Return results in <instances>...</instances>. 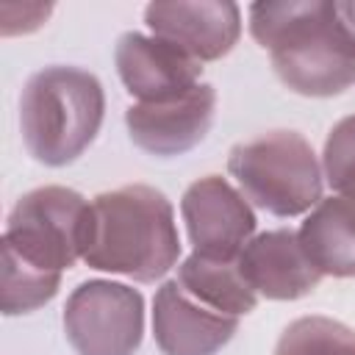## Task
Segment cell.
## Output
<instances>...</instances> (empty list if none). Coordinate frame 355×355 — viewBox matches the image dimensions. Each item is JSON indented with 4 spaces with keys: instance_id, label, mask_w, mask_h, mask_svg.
<instances>
[{
    "instance_id": "obj_1",
    "label": "cell",
    "mask_w": 355,
    "mask_h": 355,
    "mask_svg": "<svg viewBox=\"0 0 355 355\" xmlns=\"http://www.w3.org/2000/svg\"><path fill=\"white\" fill-rule=\"evenodd\" d=\"M250 33L297 94L333 97L355 83V47L330 0L252 3Z\"/></svg>"
},
{
    "instance_id": "obj_2",
    "label": "cell",
    "mask_w": 355,
    "mask_h": 355,
    "mask_svg": "<svg viewBox=\"0 0 355 355\" xmlns=\"http://www.w3.org/2000/svg\"><path fill=\"white\" fill-rule=\"evenodd\" d=\"M180 258L172 202L153 186L130 183L89 202L83 261L139 283L164 277Z\"/></svg>"
},
{
    "instance_id": "obj_3",
    "label": "cell",
    "mask_w": 355,
    "mask_h": 355,
    "mask_svg": "<svg viewBox=\"0 0 355 355\" xmlns=\"http://www.w3.org/2000/svg\"><path fill=\"white\" fill-rule=\"evenodd\" d=\"M105 111L97 75L53 64L33 72L19 94V128L28 153L44 166H67L94 141Z\"/></svg>"
},
{
    "instance_id": "obj_4",
    "label": "cell",
    "mask_w": 355,
    "mask_h": 355,
    "mask_svg": "<svg viewBox=\"0 0 355 355\" xmlns=\"http://www.w3.org/2000/svg\"><path fill=\"white\" fill-rule=\"evenodd\" d=\"M227 169L244 197L275 216H297L322 202L316 153L294 130H269L236 144Z\"/></svg>"
},
{
    "instance_id": "obj_5",
    "label": "cell",
    "mask_w": 355,
    "mask_h": 355,
    "mask_svg": "<svg viewBox=\"0 0 355 355\" xmlns=\"http://www.w3.org/2000/svg\"><path fill=\"white\" fill-rule=\"evenodd\" d=\"M89 202L67 186H39L17 200L8 214L3 247L31 266L64 272L83 258Z\"/></svg>"
},
{
    "instance_id": "obj_6",
    "label": "cell",
    "mask_w": 355,
    "mask_h": 355,
    "mask_svg": "<svg viewBox=\"0 0 355 355\" xmlns=\"http://www.w3.org/2000/svg\"><path fill=\"white\" fill-rule=\"evenodd\" d=\"M64 333L78 355H133L144 336V300L125 283L86 280L67 297Z\"/></svg>"
},
{
    "instance_id": "obj_7",
    "label": "cell",
    "mask_w": 355,
    "mask_h": 355,
    "mask_svg": "<svg viewBox=\"0 0 355 355\" xmlns=\"http://www.w3.org/2000/svg\"><path fill=\"white\" fill-rule=\"evenodd\" d=\"M189 241L194 252L222 261H236L255 233L250 202L219 175L194 180L180 200Z\"/></svg>"
},
{
    "instance_id": "obj_8",
    "label": "cell",
    "mask_w": 355,
    "mask_h": 355,
    "mask_svg": "<svg viewBox=\"0 0 355 355\" xmlns=\"http://www.w3.org/2000/svg\"><path fill=\"white\" fill-rule=\"evenodd\" d=\"M216 108V92L211 83H200L191 92L161 100V103H136L125 111V125L136 147L150 155L172 158L197 147Z\"/></svg>"
},
{
    "instance_id": "obj_9",
    "label": "cell",
    "mask_w": 355,
    "mask_h": 355,
    "mask_svg": "<svg viewBox=\"0 0 355 355\" xmlns=\"http://www.w3.org/2000/svg\"><path fill=\"white\" fill-rule=\"evenodd\" d=\"M144 22L153 36L180 47L200 64L227 55L241 33V11L227 0L150 3Z\"/></svg>"
},
{
    "instance_id": "obj_10",
    "label": "cell",
    "mask_w": 355,
    "mask_h": 355,
    "mask_svg": "<svg viewBox=\"0 0 355 355\" xmlns=\"http://www.w3.org/2000/svg\"><path fill=\"white\" fill-rule=\"evenodd\" d=\"M114 61L125 89L139 97V103L180 97L200 86L202 75V64L197 58L158 36H144L136 31L116 39Z\"/></svg>"
},
{
    "instance_id": "obj_11",
    "label": "cell",
    "mask_w": 355,
    "mask_h": 355,
    "mask_svg": "<svg viewBox=\"0 0 355 355\" xmlns=\"http://www.w3.org/2000/svg\"><path fill=\"white\" fill-rule=\"evenodd\" d=\"M239 330V316L219 313L166 280L153 300V336L164 355H214Z\"/></svg>"
},
{
    "instance_id": "obj_12",
    "label": "cell",
    "mask_w": 355,
    "mask_h": 355,
    "mask_svg": "<svg viewBox=\"0 0 355 355\" xmlns=\"http://www.w3.org/2000/svg\"><path fill=\"white\" fill-rule=\"evenodd\" d=\"M236 263L250 288L266 300H300L322 280V272L302 250L300 236L286 227L252 236Z\"/></svg>"
},
{
    "instance_id": "obj_13",
    "label": "cell",
    "mask_w": 355,
    "mask_h": 355,
    "mask_svg": "<svg viewBox=\"0 0 355 355\" xmlns=\"http://www.w3.org/2000/svg\"><path fill=\"white\" fill-rule=\"evenodd\" d=\"M302 250L322 275L355 277V202L347 197L322 200L297 230Z\"/></svg>"
},
{
    "instance_id": "obj_14",
    "label": "cell",
    "mask_w": 355,
    "mask_h": 355,
    "mask_svg": "<svg viewBox=\"0 0 355 355\" xmlns=\"http://www.w3.org/2000/svg\"><path fill=\"white\" fill-rule=\"evenodd\" d=\"M178 283L189 297L227 316L250 313L258 302V294L250 288L236 261L191 252L178 266Z\"/></svg>"
},
{
    "instance_id": "obj_15",
    "label": "cell",
    "mask_w": 355,
    "mask_h": 355,
    "mask_svg": "<svg viewBox=\"0 0 355 355\" xmlns=\"http://www.w3.org/2000/svg\"><path fill=\"white\" fill-rule=\"evenodd\" d=\"M61 286V272H44L3 247V313H31L47 305Z\"/></svg>"
},
{
    "instance_id": "obj_16",
    "label": "cell",
    "mask_w": 355,
    "mask_h": 355,
    "mask_svg": "<svg viewBox=\"0 0 355 355\" xmlns=\"http://www.w3.org/2000/svg\"><path fill=\"white\" fill-rule=\"evenodd\" d=\"M275 355H355V330L327 316H302L280 333Z\"/></svg>"
},
{
    "instance_id": "obj_17",
    "label": "cell",
    "mask_w": 355,
    "mask_h": 355,
    "mask_svg": "<svg viewBox=\"0 0 355 355\" xmlns=\"http://www.w3.org/2000/svg\"><path fill=\"white\" fill-rule=\"evenodd\" d=\"M322 164L333 191L355 202V114L333 125L324 141Z\"/></svg>"
},
{
    "instance_id": "obj_18",
    "label": "cell",
    "mask_w": 355,
    "mask_h": 355,
    "mask_svg": "<svg viewBox=\"0 0 355 355\" xmlns=\"http://www.w3.org/2000/svg\"><path fill=\"white\" fill-rule=\"evenodd\" d=\"M53 6L50 3H3V36L14 33H31L36 31L47 17Z\"/></svg>"
},
{
    "instance_id": "obj_19",
    "label": "cell",
    "mask_w": 355,
    "mask_h": 355,
    "mask_svg": "<svg viewBox=\"0 0 355 355\" xmlns=\"http://www.w3.org/2000/svg\"><path fill=\"white\" fill-rule=\"evenodd\" d=\"M336 14H338V19H341L352 47H355V0H338L336 3Z\"/></svg>"
}]
</instances>
